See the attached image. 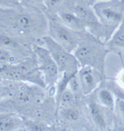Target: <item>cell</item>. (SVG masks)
Listing matches in <instances>:
<instances>
[{
	"mask_svg": "<svg viewBox=\"0 0 124 131\" xmlns=\"http://www.w3.org/2000/svg\"><path fill=\"white\" fill-rule=\"evenodd\" d=\"M93 10L103 26L115 30L124 19V0H101L95 4Z\"/></svg>",
	"mask_w": 124,
	"mask_h": 131,
	"instance_id": "cell-1",
	"label": "cell"
},
{
	"mask_svg": "<svg viewBox=\"0 0 124 131\" xmlns=\"http://www.w3.org/2000/svg\"><path fill=\"white\" fill-rule=\"evenodd\" d=\"M46 48L50 53L54 61L56 62L59 72L61 73H75L78 71L79 62L72 52L57 43L50 36L43 37Z\"/></svg>",
	"mask_w": 124,
	"mask_h": 131,
	"instance_id": "cell-2",
	"label": "cell"
},
{
	"mask_svg": "<svg viewBox=\"0 0 124 131\" xmlns=\"http://www.w3.org/2000/svg\"><path fill=\"white\" fill-rule=\"evenodd\" d=\"M34 53L36 55L37 63L39 71L43 75V79L49 85L56 83L58 78L59 70L47 48L41 46H34Z\"/></svg>",
	"mask_w": 124,
	"mask_h": 131,
	"instance_id": "cell-3",
	"label": "cell"
},
{
	"mask_svg": "<svg viewBox=\"0 0 124 131\" xmlns=\"http://www.w3.org/2000/svg\"><path fill=\"white\" fill-rule=\"evenodd\" d=\"M48 27L50 37L52 39L69 51L74 52L78 44L76 37L71 31L72 30L56 20H50L48 22Z\"/></svg>",
	"mask_w": 124,
	"mask_h": 131,
	"instance_id": "cell-4",
	"label": "cell"
},
{
	"mask_svg": "<svg viewBox=\"0 0 124 131\" xmlns=\"http://www.w3.org/2000/svg\"><path fill=\"white\" fill-rule=\"evenodd\" d=\"M74 56L79 63L83 64V66H90L95 68V64L100 61L101 53L99 49L91 44H82L77 45L74 50Z\"/></svg>",
	"mask_w": 124,
	"mask_h": 131,
	"instance_id": "cell-5",
	"label": "cell"
},
{
	"mask_svg": "<svg viewBox=\"0 0 124 131\" xmlns=\"http://www.w3.org/2000/svg\"><path fill=\"white\" fill-rule=\"evenodd\" d=\"M77 74L80 80L82 91L83 93L88 94L96 88L100 79L96 69L90 66H83L78 70Z\"/></svg>",
	"mask_w": 124,
	"mask_h": 131,
	"instance_id": "cell-6",
	"label": "cell"
},
{
	"mask_svg": "<svg viewBox=\"0 0 124 131\" xmlns=\"http://www.w3.org/2000/svg\"><path fill=\"white\" fill-rule=\"evenodd\" d=\"M12 25L15 30L22 33H30L36 27V20L28 13H18L13 17Z\"/></svg>",
	"mask_w": 124,
	"mask_h": 131,
	"instance_id": "cell-7",
	"label": "cell"
},
{
	"mask_svg": "<svg viewBox=\"0 0 124 131\" xmlns=\"http://www.w3.org/2000/svg\"><path fill=\"white\" fill-rule=\"evenodd\" d=\"M23 123L21 117L13 113H0V131H16Z\"/></svg>",
	"mask_w": 124,
	"mask_h": 131,
	"instance_id": "cell-8",
	"label": "cell"
},
{
	"mask_svg": "<svg viewBox=\"0 0 124 131\" xmlns=\"http://www.w3.org/2000/svg\"><path fill=\"white\" fill-rule=\"evenodd\" d=\"M58 17L62 23L72 30H81L84 26L83 21L76 16L75 12H61L58 13Z\"/></svg>",
	"mask_w": 124,
	"mask_h": 131,
	"instance_id": "cell-9",
	"label": "cell"
},
{
	"mask_svg": "<svg viewBox=\"0 0 124 131\" xmlns=\"http://www.w3.org/2000/svg\"><path fill=\"white\" fill-rule=\"evenodd\" d=\"M74 12L83 21V23L84 24H89V23H96V22L98 21L94 10H90L89 9H88L85 6L83 5L76 6Z\"/></svg>",
	"mask_w": 124,
	"mask_h": 131,
	"instance_id": "cell-10",
	"label": "cell"
},
{
	"mask_svg": "<svg viewBox=\"0 0 124 131\" xmlns=\"http://www.w3.org/2000/svg\"><path fill=\"white\" fill-rule=\"evenodd\" d=\"M89 108V113L91 115V118L94 121V123L97 125V127L100 128H106V120L104 117V115L103 114V111L98 106V104L96 103H89L88 106Z\"/></svg>",
	"mask_w": 124,
	"mask_h": 131,
	"instance_id": "cell-11",
	"label": "cell"
},
{
	"mask_svg": "<svg viewBox=\"0 0 124 131\" xmlns=\"http://www.w3.org/2000/svg\"><path fill=\"white\" fill-rule=\"evenodd\" d=\"M98 98L100 103L103 106L109 108H113L115 107V99L112 93L108 90H102L98 93Z\"/></svg>",
	"mask_w": 124,
	"mask_h": 131,
	"instance_id": "cell-12",
	"label": "cell"
},
{
	"mask_svg": "<svg viewBox=\"0 0 124 131\" xmlns=\"http://www.w3.org/2000/svg\"><path fill=\"white\" fill-rule=\"evenodd\" d=\"M110 43L116 47H124V19L110 40Z\"/></svg>",
	"mask_w": 124,
	"mask_h": 131,
	"instance_id": "cell-13",
	"label": "cell"
},
{
	"mask_svg": "<svg viewBox=\"0 0 124 131\" xmlns=\"http://www.w3.org/2000/svg\"><path fill=\"white\" fill-rule=\"evenodd\" d=\"M0 47L8 49L10 50H19L20 45L7 35L0 34Z\"/></svg>",
	"mask_w": 124,
	"mask_h": 131,
	"instance_id": "cell-14",
	"label": "cell"
},
{
	"mask_svg": "<svg viewBox=\"0 0 124 131\" xmlns=\"http://www.w3.org/2000/svg\"><path fill=\"white\" fill-rule=\"evenodd\" d=\"M62 116L63 117L66 121L69 122H76L80 118V113L76 108H74L70 106L69 107H64L62 110Z\"/></svg>",
	"mask_w": 124,
	"mask_h": 131,
	"instance_id": "cell-15",
	"label": "cell"
},
{
	"mask_svg": "<svg viewBox=\"0 0 124 131\" xmlns=\"http://www.w3.org/2000/svg\"><path fill=\"white\" fill-rule=\"evenodd\" d=\"M15 63V57L12 50L0 47V66L6 64H12Z\"/></svg>",
	"mask_w": 124,
	"mask_h": 131,
	"instance_id": "cell-16",
	"label": "cell"
},
{
	"mask_svg": "<svg viewBox=\"0 0 124 131\" xmlns=\"http://www.w3.org/2000/svg\"><path fill=\"white\" fill-rule=\"evenodd\" d=\"M75 98V93L72 92L69 88L66 89L62 93L58 99V102L63 107H69L73 103Z\"/></svg>",
	"mask_w": 124,
	"mask_h": 131,
	"instance_id": "cell-17",
	"label": "cell"
},
{
	"mask_svg": "<svg viewBox=\"0 0 124 131\" xmlns=\"http://www.w3.org/2000/svg\"><path fill=\"white\" fill-rule=\"evenodd\" d=\"M68 88L70 89L72 92H74L75 94L79 91H82L80 80H79V77H78V74H77V73L75 74L71 78H70V82H69Z\"/></svg>",
	"mask_w": 124,
	"mask_h": 131,
	"instance_id": "cell-18",
	"label": "cell"
},
{
	"mask_svg": "<svg viewBox=\"0 0 124 131\" xmlns=\"http://www.w3.org/2000/svg\"><path fill=\"white\" fill-rule=\"evenodd\" d=\"M26 129L28 131H46V127L38 123L27 122L26 123Z\"/></svg>",
	"mask_w": 124,
	"mask_h": 131,
	"instance_id": "cell-19",
	"label": "cell"
},
{
	"mask_svg": "<svg viewBox=\"0 0 124 131\" xmlns=\"http://www.w3.org/2000/svg\"><path fill=\"white\" fill-rule=\"evenodd\" d=\"M63 0H45V3L49 7H55L59 4H61Z\"/></svg>",
	"mask_w": 124,
	"mask_h": 131,
	"instance_id": "cell-20",
	"label": "cell"
},
{
	"mask_svg": "<svg viewBox=\"0 0 124 131\" xmlns=\"http://www.w3.org/2000/svg\"><path fill=\"white\" fill-rule=\"evenodd\" d=\"M117 82H118L119 85L124 88V70H121L117 75Z\"/></svg>",
	"mask_w": 124,
	"mask_h": 131,
	"instance_id": "cell-21",
	"label": "cell"
},
{
	"mask_svg": "<svg viewBox=\"0 0 124 131\" xmlns=\"http://www.w3.org/2000/svg\"><path fill=\"white\" fill-rule=\"evenodd\" d=\"M117 105H118L119 110H120L121 114L122 115L124 118V99H118L117 100Z\"/></svg>",
	"mask_w": 124,
	"mask_h": 131,
	"instance_id": "cell-22",
	"label": "cell"
},
{
	"mask_svg": "<svg viewBox=\"0 0 124 131\" xmlns=\"http://www.w3.org/2000/svg\"><path fill=\"white\" fill-rule=\"evenodd\" d=\"M5 91H6V90H4V89L0 87V96H3V95L5 94Z\"/></svg>",
	"mask_w": 124,
	"mask_h": 131,
	"instance_id": "cell-23",
	"label": "cell"
},
{
	"mask_svg": "<svg viewBox=\"0 0 124 131\" xmlns=\"http://www.w3.org/2000/svg\"><path fill=\"white\" fill-rule=\"evenodd\" d=\"M117 131H124V127L123 126H120V127L117 128Z\"/></svg>",
	"mask_w": 124,
	"mask_h": 131,
	"instance_id": "cell-24",
	"label": "cell"
},
{
	"mask_svg": "<svg viewBox=\"0 0 124 131\" xmlns=\"http://www.w3.org/2000/svg\"><path fill=\"white\" fill-rule=\"evenodd\" d=\"M34 1H37V2H40V1H44V2H45V0H34Z\"/></svg>",
	"mask_w": 124,
	"mask_h": 131,
	"instance_id": "cell-25",
	"label": "cell"
},
{
	"mask_svg": "<svg viewBox=\"0 0 124 131\" xmlns=\"http://www.w3.org/2000/svg\"><path fill=\"white\" fill-rule=\"evenodd\" d=\"M23 131H28L27 129H25V130H23Z\"/></svg>",
	"mask_w": 124,
	"mask_h": 131,
	"instance_id": "cell-26",
	"label": "cell"
}]
</instances>
